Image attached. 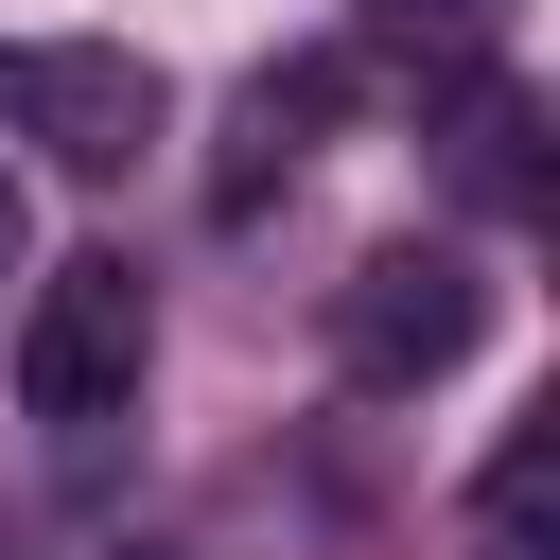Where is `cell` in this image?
<instances>
[{
  "label": "cell",
  "mask_w": 560,
  "mask_h": 560,
  "mask_svg": "<svg viewBox=\"0 0 560 560\" xmlns=\"http://www.w3.org/2000/svg\"><path fill=\"white\" fill-rule=\"evenodd\" d=\"M0 122H18L52 175H122L175 105H158V70L105 52V35H18V52H0Z\"/></svg>",
  "instance_id": "3"
},
{
  "label": "cell",
  "mask_w": 560,
  "mask_h": 560,
  "mask_svg": "<svg viewBox=\"0 0 560 560\" xmlns=\"http://www.w3.org/2000/svg\"><path fill=\"white\" fill-rule=\"evenodd\" d=\"M18 262H35V228H18V175H0V280H18Z\"/></svg>",
  "instance_id": "7"
},
{
  "label": "cell",
  "mask_w": 560,
  "mask_h": 560,
  "mask_svg": "<svg viewBox=\"0 0 560 560\" xmlns=\"http://www.w3.org/2000/svg\"><path fill=\"white\" fill-rule=\"evenodd\" d=\"M140 560H192V542H140Z\"/></svg>",
  "instance_id": "8"
},
{
  "label": "cell",
  "mask_w": 560,
  "mask_h": 560,
  "mask_svg": "<svg viewBox=\"0 0 560 560\" xmlns=\"http://www.w3.org/2000/svg\"><path fill=\"white\" fill-rule=\"evenodd\" d=\"M385 18H402V35H472L490 0H385Z\"/></svg>",
  "instance_id": "6"
},
{
  "label": "cell",
  "mask_w": 560,
  "mask_h": 560,
  "mask_svg": "<svg viewBox=\"0 0 560 560\" xmlns=\"http://www.w3.org/2000/svg\"><path fill=\"white\" fill-rule=\"evenodd\" d=\"M455 175H472L490 210H525V192H542V158H525V88H490V70L455 88Z\"/></svg>",
  "instance_id": "5"
},
{
  "label": "cell",
  "mask_w": 560,
  "mask_h": 560,
  "mask_svg": "<svg viewBox=\"0 0 560 560\" xmlns=\"http://www.w3.org/2000/svg\"><path fill=\"white\" fill-rule=\"evenodd\" d=\"M332 350H350V385H438V368H472V350H490V262H472V245H368L350 298H332Z\"/></svg>",
  "instance_id": "2"
},
{
  "label": "cell",
  "mask_w": 560,
  "mask_h": 560,
  "mask_svg": "<svg viewBox=\"0 0 560 560\" xmlns=\"http://www.w3.org/2000/svg\"><path fill=\"white\" fill-rule=\"evenodd\" d=\"M140 368H158V298H140L122 245H88V262H52V280L18 298V402H35L52 438H105V420L140 402Z\"/></svg>",
  "instance_id": "1"
},
{
  "label": "cell",
  "mask_w": 560,
  "mask_h": 560,
  "mask_svg": "<svg viewBox=\"0 0 560 560\" xmlns=\"http://www.w3.org/2000/svg\"><path fill=\"white\" fill-rule=\"evenodd\" d=\"M332 105H350V52H280V70H245V105H228V158H210V210L245 228L315 140H332Z\"/></svg>",
  "instance_id": "4"
}]
</instances>
